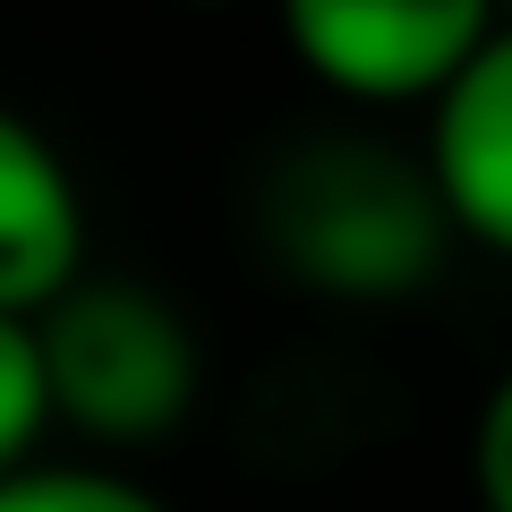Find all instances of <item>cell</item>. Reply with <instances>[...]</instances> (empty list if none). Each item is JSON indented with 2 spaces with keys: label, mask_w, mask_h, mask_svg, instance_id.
<instances>
[{
  "label": "cell",
  "mask_w": 512,
  "mask_h": 512,
  "mask_svg": "<svg viewBox=\"0 0 512 512\" xmlns=\"http://www.w3.org/2000/svg\"><path fill=\"white\" fill-rule=\"evenodd\" d=\"M60 427V384L35 316H0V470L43 461V436Z\"/></svg>",
  "instance_id": "cell-6"
},
{
  "label": "cell",
  "mask_w": 512,
  "mask_h": 512,
  "mask_svg": "<svg viewBox=\"0 0 512 512\" xmlns=\"http://www.w3.org/2000/svg\"><path fill=\"white\" fill-rule=\"evenodd\" d=\"M86 282V197L35 120H0V316H43Z\"/></svg>",
  "instance_id": "cell-5"
},
{
  "label": "cell",
  "mask_w": 512,
  "mask_h": 512,
  "mask_svg": "<svg viewBox=\"0 0 512 512\" xmlns=\"http://www.w3.org/2000/svg\"><path fill=\"white\" fill-rule=\"evenodd\" d=\"M60 384V427L86 444H163L197 410V342L146 282H77L35 316Z\"/></svg>",
  "instance_id": "cell-2"
},
{
  "label": "cell",
  "mask_w": 512,
  "mask_h": 512,
  "mask_svg": "<svg viewBox=\"0 0 512 512\" xmlns=\"http://www.w3.org/2000/svg\"><path fill=\"white\" fill-rule=\"evenodd\" d=\"M274 256L325 299H402L436 274L453 231L436 171H402L384 146H308L274 180Z\"/></svg>",
  "instance_id": "cell-1"
},
{
  "label": "cell",
  "mask_w": 512,
  "mask_h": 512,
  "mask_svg": "<svg viewBox=\"0 0 512 512\" xmlns=\"http://www.w3.org/2000/svg\"><path fill=\"white\" fill-rule=\"evenodd\" d=\"M470 495L478 512H512V367L487 384V402L470 419Z\"/></svg>",
  "instance_id": "cell-8"
},
{
  "label": "cell",
  "mask_w": 512,
  "mask_h": 512,
  "mask_svg": "<svg viewBox=\"0 0 512 512\" xmlns=\"http://www.w3.org/2000/svg\"><path fill=\"white\" fill-rule=\"evenodd\" d=\"M274 9L299 69L367 111L436 103L512 18L504 0H274Z\"/></svg>",
  "instance_id": "cell-3"
},
{
  "label": "cell",
  "mask_w": 512,
  "mask_h": 512,
  "mask_svg": "<svg viewBox=\"0 0 512 512\" xmlns=\"http://www.w3.org/2000/svg\"><path fill=\"white\" fill-rule=\"evenodd\" d=\"M427 171L461 239L512 256V18L427 103Z\"/></svg>",
  "instance_id": "cell-4"
},
{
  "label": "cell",
  "mask_w": 512,
  "mask_h": 512,
  "mask_svg": "<svg viewBox=\"0 0 512 512\" xmlns=\"http://www.w3.org/2000/svg\"><path fill=\"white\" fill-rule=\"evenodd\" d=\"M0 512H171V504L103 461H26V470H0Z\"/></svg>",
  "instance_id": "cell-7"
},
{
  "label": "cell",
  "mask_w": 512,
  "mask_h": 512,
  "mask_svg": "<svg viewBox=\"0 0 512 512\" xmlns=\"http://www.w3.org/2000/svg\"><path fill=\"white\" fill-rule=\"evenodd\" d=\"M504 9H512V0H504Z\"/></svg>",
  "instance_id": "cell-9"
}]
</instances>
